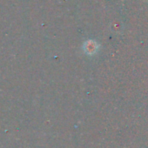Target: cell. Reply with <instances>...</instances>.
Returning a JSON list of instances; mask_svg holds the SVG:
<instances>
[{
    "mask_svg": "<svg viewBox=\"0 0 148 148\" xmlns=\"http://www.w3.org/2000/svg\"><path fill=\"white\" fill-rule=\"evenodd\" d=\"M83 49L86 54L92 56L98 52L99 50V44L92 39H88L86 40L84 45H83Z\"/></svg>",
    "mask_w": 148,
    "mask_h": 148,
    "instance_id": "1",
    "label": "cell"
},
{
    "mask_svg": "<svg viewBox=\"0 0 148 148\" xmlns=\"http://www.w3.org/2000/svg\"><path fill=\"white\" fill-rule=\"evenodd\" d=\"M144 1H145V2H148V0H144Z\"/></svg>",
    "mask_w": 148,
    "mask_h": 148,
    "instance_id": "2",
    "label": "cell"
}]
</instances>
